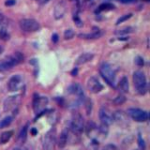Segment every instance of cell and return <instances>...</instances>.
Masks as SVG:
<instances>
[{
    "label": "cell",
    "mask_w": 150,
    "mask_h": 150,
    "mask_svg": "<svg viewBox=\"0 0 150 150\" xmlns=\"http://www.w3.org/2000/svg\"><path fill=\"white\" fill-rule=\"evenodd\" d=\"M133 83L139 94L144 95L146 93L147 83H146V78H145V75L144 72L137 70V71H135L133 73Z\"/></svg>",
    "instance_id": "1"
},
{
    "label": "cell",
    "mask_w": 150,
    "mask_h": 150,
    "mask_svg": "<svg viewBox=\"0 0 150 150\" xmlns=\"http://www.w3.org/2000/svg\"><path fill=\"white\" fill-rule=\"evenodd\" d=\"M100 75L102 76L106 83L112 87H114V81H116V73L111 68V66L107 63H103L100 69Z\"/></svg>",
    "instance_id": "2"
},
{
    "label": "cell",
    "mask_w": 150,
    "mask_h": 150,
    "mask_svg": "<svg viewBox=\"0 0 150 150\" xmlns=\"http://www.w3.org/2000/svg\"><path fill=\"white\" fill-rule=\"evenodd\" d=\"M83 129H85V123L83 116L79 114H75L70 121V130L74 134H81Z\"/></svg>",
    "instance_id": "3"
},
{
    "label": "cell",
    "mask_w": 150,
    "mask_h": 150,
    "mask_svg": "<svg viewBox=\"0 0 150 150\" xmlns=\"http://www.w3.org/2000/svg\"><path fill=\"white\" fill-rule=\"evenodd\" d=\"M127 113L133 120L137 122H145L147 121L149 118L148 113L139 108H130Z\"/></svg>",
    "instance_id": "4"
},
{
    "label": "cell",
    "mask_w": 150,
    "mask_h": 150,
    "mask_svg": "<svg viewBox=\"0 0 150 150\" xmlns=\"http://www.w3.org/2000/svg\"><path fill=\"white\" fill-rule=\"evenodd\" d=\"M20 27L25 32H35L41 28V25L34 19H23L20 21Z\"/></svg>",
    "instance_id": "5"
},
{
    "label": "cell",
    "mask_w": 150,
    "mask_h": 150,
    "mask_svg": "<svg viewBox=\"0 0 150 150\" xmlns=\"http://www.w3.org/2000/svg\"><path fill=\"white\" fill-rule=\"evenodd\" d=\"M99 116L101 121V124H103L105 126L111 125L114 121V114L106 107H101L100 109Z\"/></svg>",
    "instance_id": "6"
},
{
    "label": "cell",
    "mask_w": 150,
    "mask_h": 150,
    "mask_svg": "<svg viewBox=\"0 0 150 150\" xmlns=\"http://www.w3.org/2000/svg\"><path fill=\"white\" fill-rule=\"evenodd\" d=\"M87 88L90 92H92V93L97 94V93H99V92H100L101 90L103 89V86L100 83V81L98 80V78H96V77L93 76V77H90L89 79H88Z\"/></svg>",
    "instance_id": "7"
},
{
    "label": "cell",
    "mask_w": 150,
    "mask_h": 150,
    "mask_svg": "<svg viewBox=\"0 0 150 150\" xmlns=\"http://www.w3.org/2000/svg\"><path fill=\"white\" fill-rule=\"evenodd\" d=\"M67 92L69 95L76 96L77 99H79V100H83V99H85V94H83V87L79 85V83H72V85H70L68 87Z\"/></svg>",
    "instance_id": "8"
},
{
    "label": "cell",
    "mask_w": 150,
    "mask_h": 150,
    "mask_svg": "<svg viewBox=\"0 0 150 150\" xmlns=\"http://www.w3.org/2000/svg\"><path fill=\"white\" fill-rule=\"evenodd\" d=\"M48 102V100L45 97H39L38 94H34V99H33V109L37 114L41 111V109L44 108V105L46 106Z\"/></svg>",
    "instance_id": "9"
},
{
    "label": "cell",
    "mask_w": 150,
    "mask_h": 150,
    "mask_svg": "<svg viewBox=\"0 0 150 150\" xmlns=\"http://www.w3.org/2000/svg\"><path fill=\"white\" fill-rule=\"evenodd\" d=\"M17 64H19L18 60L15 58V56H10L7 59H5L3 62L0 63V71H5L14 67Z\"/></svg>",
    "instance_id": "10"
},
{
    "label": "cell",
    "mask_w": 150,
    "mask_h": 150,
    "mask_svg": "<svg viewBox=\"0 0 150 150\" xmlns=\"http://www.w3.org/2000/svg\"><path fill=\"white\" fill-rule=\"evenodd\" d=\"M66 11H67V4L65 1H60L56 4L54 11V16L56 20L61 19L65 15Z\"/></svg>",
    "instance_id": "11"
},
{
    "label": "cell",
    "mask_w": 150,
    "mask_h": 150,
    "mask_svg": "<svg viewBox=\"0 0 150 150\" xmlns=\"http://www.w3.org/2000/svg\"><path fill=\"white\" fill-rule=\"evenodd\" d=\"M21 80H22V78H21L20 75H14V76H12L8 83V90L10 91H16L20 86Z\"/></svg>",
    "instance_id": "12"
},
{
    "label": "cell",
    "mask_w": 150,
    "mask_h": 150,
    "mask_svg": "<svg viewBox=\"0 0 150 150\" xmlns=\"http://www.w3.org/2000/svg\"><path fill=\"white\" fill-rule=\"evenodd\" d=\"M93 57H94L93 54H90V53H85V54L81 55L77 58L76 65H82V64L89 62V61H91L92 59H93Z\"/></svg>",
    "instance_id": "13"
},
{
    "label": "cell",
    "mask_w": 150,
    "mask_h": 150,
    "mask_svg": "<svg viewBox=\"0 0 150 150\" xmlns=\"http://www.w3.org/2000/svg\"><path fill=\"white\" fill-rule=\"evenodd\" d=\"M18 97H10L5 100V103H4V110L5 111H8V110L12 109L15 106L16 104V100Z\"/></svg>",
    "instance_id": "14"
},
{
    "label": "cell",
    "mask_w": 150,
    "mask_h": 150,
    "mask_svg": "<svg viewBox=\"0 0 150 150\" xmlns=\"http://www.w3.org/2000/svg\"><path fill=\"white\" fill-rule=\"evenodd\" d=\"M68 143V132L64 130L61 132V134L59 136V139H58V147L59 148H64L66 146V144Z\"/></svg>",
    "instance_id": "15"
},
{
    "label": "cell",
    "mask_w": 150,
    "mask_h": 150,
    "mask_svg": "<svg viewBox=\"0 0 150 150\" xmlns=\"http://www.w3.org/2000/svg\"><path fill=\"white\" fill-rule=\"evenodd\" d=\"M101 35H102V32H100V30L98 31H94L90 34H80L79 37L81 39H98L100 38Z\"/></svg>",
    "instance_id": "16"
},
{
    "label": "cell",
    "mask_w": 150,
    "mask_h": 150,
    "mask_svg": "<svg viewBox=\"0 0 150 150\" xmlns=\"http://www.w3.org/2000/svg\"><path fill=\"white\" fill-rule=\"evenodd\" d=\"M129 80L126 76H124L119 82V88L123 93H127V92H129Z\"/></svg>",
    "instance_id": "17"
},
{
    "label": "cell",
    "mask_w": 150,
    "mask_h": 150,
    "mask_svg": "<svg viewBox=\"0 0 150 150\" xmlns=\"http://www.w3.org/2000/svg\"><path fill=\"white\" fill-rule=\"evenodd\" d=\"M13 134V131L11 130H8V131H5V132H3V133L0 135V144H6L8 143V141L11 140V136Z\"/></svg>",
    "instance_id": "18"
},
{
    "label": "cell",
    "mask_w": 150,
    "mask_h": 150,
    "mask_svg": "<svg viewBox=\"0 0 150 150\" xmlns=\"http://www.w3.org/2000/svg\"><path fill=\"white\" fill-rule=\"evenodd\" d=\"M26 138H27V126H25V127L22 128V130L19 133L18 139L20 141V143L24 144L26 141Z\"/></svg>",
    "instance_id": "19"
},
{
    "label": "cell",
    "mask_w": 150,
    "mask_h": 150,
    "mask_svg": "<svg viewBox=\"0 0 150 150\" xmlns=\"http://www.w3.org/2000/svg\"><path fill=\"white\" fill-rule=\"evenodd\" d=\"M12 120H13L12 116H6V117H4L2 120L0 121V129H4V128L10 126L11 124Z\"/></svg>",
    "instance_id": "20"
},
{
    "label": "cell",
    "mask_w": 150,
    "mask_h": 150,
    "mask_svg": "<svg viewBox=\"0 0 150 150\" xmlns=\"http://www.w3.org/2000/svg\"><path fill=\"white\" fill-rule=\"evenodd\" d=\"M131 32H133V28L130 27V26H126V27H123L119 30H116L114 33L116 35H126V34H130Z\"/></svg>",
    "instance_id": "21"
},
{
    "label": "cell",
    "mask_w": 150,
    "mask_h": 150,
    "mask_svg": "<svg viewBox=\"0 0 150 150\" xmlns=\"http://www.w3.org/2000/svg\"><path fill=\"white\" fill-rule=\"evenodd\" d=\"M114 6L111 3H103L100 5L99 7V11H110V10H114Z\"/></svg>",
    "instance_id": "22"
},
{
    "label": "cell",
    "mask_w": 150,
    "mask_h": 150,
    "mask_svg": "<svg viewBox=\"0 0 150 150\" xmlns=\"http://www.w3.org/2000/svg\"><path fill=\"white\" fill-rule=\"evenodd\" d=\"M54 138L51 137L50 133H48L47 136H46V145H47V147L49 148V149H51L52 147H54V142H55Z\"/></svg>",
    "instance_id": "23"
},
{
    "label": "cell",
    "mask_w": 150,
    "mask_h": 150,
    "mask_svg": "<svg viewBox=\"0 0 150 150\" xmlns=\"http://www.w3.org/2000/svg\"><path fill=\"white\" fill-rule=\"evenodd\" d=\"M125 101H126V98H125L124 96L120 95V96L116 97V98L114 100V103L116 104V105H121V104L124 103Z\"/></svg>",
    "instance_id": "24"
},
{
    "label": "cell",
    "mask_w": 150,
    "mask_h": 150,
    "mask_svg": "<svg viewBox=\"0 0 150 150\" xmlns=\"http://www.w3.org/2000/svg\"><path fill=\"white\" fill-rule=\"evenodd\" d=\"M74 35H75V33H74V31L72 29H67L65 31V33H64V38L66 39H72L73 37H74Z\"/></svg>",
    "instance_id": "25"
},
{
    "label": "cell",
    "mask_w": 150,
    "mask_h": 150,
    "mask_svg": "<svg viewBox=\"0 0 150 150\" xmlns=\"http://www.w3.org/2000/svg\"><path fill=\"white\" fill-rule=\"evenodd\" d=\"M132 16L131 13H128V14H125V15H122L120 18H119L117 21H116V25H120L121 23H123V22H125L127 20H129L130 17Z\"/></svg>",
    "instance_id": "26"
},
{
    "label": "cell",
    "mask_w": 150,
    "mask_h": 150,
    "mask_svg": "<svg viewBox=\"0 0 150 150\" xmlns=\"http://www.w3.org/2000/svg\"><path fill=\"white\" fill-rule=\"evenodd\" d=\"M73 21H74V23H75V25H76L78 27H82L83 26V21L79 18V16L78 15H74L73 16Z\"/></svg>",
    "instance_id": "27"
},
{
    "label": "cell",
    "mask_w": 150,
    "mask_h": 150,
    "mask_svg": "<svg viewBox=\"0 0 150 150\" xmlns=\"http://www.w3.org/2000/svg\"><path fill=\"white\" fill-rule=\"evenodd\" d=\"M86 114H91V109H92V103L90 100H86Z\"/></svg>",
    "instance_id": "28"
},
{
    "label": "cell",
    "mask_w": 150,
    "mask_h": 150,
    "mask_svg": "<svg viewBox=\"0 0 150 150\" xmlns=\"http://www.w3.org/2000/svg\"><path fill=\"white\" fill-rule=\"evenodd\" d=\"M7 37L8 38V35L7 34V31L5 28H2L0 30V39H7Z\"/></svg>",
    "instance_id": "29"
},
{
    "label": "cell",
    "mask_w": 150,
    "mask_h": 150,
    "mask_svg": "<svg viewBox=\"0 0 150 150\" xmlns=\"http://www.w3.org/2000/svg\"><path fill=\"white\" fill-rule=\"evenodd\" d=\"M135 63L137 64L138 66H144V58H143V57H141V56H137L135 58Z\"/></svg>",
    "instance_id": "30"
},
{
    "label": "cell",
    "mask_w": 150,
    "mask_h": 150,
    "mask_svg": "<svg viewBox=\"0 0 150 150\" xmlns=\"http://www.w3.org/2000/svg\"><path fill=\"white\" fill-rule=\"evenodd\" d=\"M138 144H139V147L141 149H144V141L142 139V137H141V135L139 134L138 135Z\"/></svg>",
    "instance_id": "31"
},
{
    "label": "cell",
    "mask_w": 150,
    "mask_h": 150,
    "mask_svg": "<svg viewBox=\"0 0 150 150\" xmlns=\"http://www.w3.org/2000/svg\"><path fill=\"white\" fill-rule=\"evenodd\" d=\"M103 150H118V148L114 144H110L105 145V146L103 147Z\"/></svg>",
    "instance_id": "32"
},
{
    "label": "cell",
    "mask_w": 150,
    "mask_h": 150,
    "mask_svg": "<svg viewBox=\"0 0 150 150\" xmlns=\"http://www.w3.org/2000/svg\"><path fill=\"white\" fill-rule=\"evenodd\" d=\"M15 3H16L15 0H7L5 2V5L6 6H13V5H15Z\"/></svg>",
    "instance_id": "33"
},
{
    "label": "cell",
    "mask_w": 150,
    "mask_h": 150,
    "mask_svg": "<svg viewBox=\"0 0 150 150\" xmlns=\"http://www.w3.org/2000/svg\"><path fill=\"white\" fill-rule=\"evenodd\" d=\"M52 41H53V42H55V43L58 41V35H57V34H53Z\"/></svg>",
    "instance_id": "34"
},
{
    "label": "cell",
    "mask_w": 150,
    "mask_h": 150,
    "mask_svg": "<svg viewBox=\"0 0 150 150\" xmlns=\"http://www.w3.org/2000/svg\"><path fill=\"white\" fill-rule=\"evenodd\" d=\"M118 1H120L122 3H131V2H134L135 0H118Z\"/></svg>",
    "instance_id": "35"
},
{
    "label": "cell",
    "mask_w": 150,
    "mask_h": 150,
    "mask_svg": "<svg viewBox=\"0 0 150 150\" xmlns=\"http://www.w3.org/2000/svg\"><path fill=\"white\" fill-rule=\"evenodd\" d=\"M77 73H78V69H77V68H75L72 71H71V75H73V76H75V75H77Z\"/></svg>",
    "instance_id": "36"
},
{
    "label": "cell",
    "mask_w": 150,
    "mask_h": 150,
    "mask_svg": "<svg viewBox=\"0 0 150 150\" xmlns=\"http://www.w3.org/2000/svg\"><path fill=\"white\" fill-rule=\"evenodd\" d=\"M39 3H41V4H46V3L49 2L50 0H39Z\"/></svg>",
    "instance_id": "37"
},
{
    "label": "cell",
    "mask_w": 150,
    "mask_h": 150,
    "mask_svg": "<svg viewBox=\"0 0 150 150\" xmlns=\"http://www.w3.org/2000/svg\"><path fill=\"white\" fill-rule=\"evenodd\" d=\"M31 133H32L33 135H36V134L38 133V130H37L36 129H32V130H31Z\"/></svg>",
    "instance_id": "38"
},
{
    "label": "cell",
    "mask_w": 150,
    "mask_h": 150,
    "mask_svg": "<svg viewBox=\"0 0 150 150\" xmlns=\"http://www.w3.org/2000/svg\"><path fill=\"white\" fill-rule=\"evenodd\" d=\"M3 20H4V15L3 14H0V25L3 23Z\"/></svg>",
    "instance_id": "39"
},
{
    "label": "cell",
    "mask_w": 150,
    "mask_h": 150,
    "mask_svg": "<svg viewBox=\"0 0 150 150\" xmlns=\"http://www.w3.org/2000/svg\"><path fill=\"white\" fill-rule=\"evenodd\" d=\"M2 52H3V47L0 46V54H2Z\"/></svg>",
    "instance_id": "40"
},
{
    "label": "cell",
    "mask_w": 150,
    "mask_h": 150,
    "mask_svg": "<svg viewBox=\"0 0 150 150\" xmlns=\"http://www.w3.org/2000/svg\"><path fill=\"white\" fill-rule=\"evenodd\" d=\"M13 150H23V149H21V148H19V147H15Z\"/></svg>",
    "instance_id": "41"
},
{
    "label": "cell",
    "mask_w": 150,
    "mask_h": 150,
    "mask_svg": "<svg viewBox=\"0 0 150 150\" xmlns=\"http://www.w3.org/2000/svg\"><path fill=\"white\" fill-rule=\"evenodd\" d=\"M144 1H149V0H144Z\"/></svg>",
    "instance_id": "42"
},
{
    "label": "cell",
    "mask_w": 150,
    "mask_h": 150,
    "mask_svg": "<svg viewBox=\"0 0 150 150\" xmlns=\"http://www.w3.org/2000/svg\"><path fill=\"white\" fill-rule=\"evenodd\" d=\"M88 1H92V0H88Z\"/></svg>",
    "instance_id": "43"
}]
</instances>
